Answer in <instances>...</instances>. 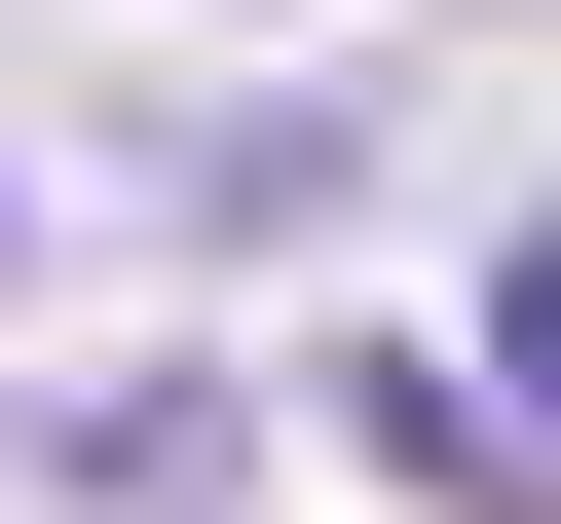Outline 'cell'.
Wrapping results in <instances>:
<instances>
[{"mask_svg": "<svg viewBox=\"0 0 561 524\" xmlns=\"http://www.w3.org/2000/svg\"><path fill=\"white\" fill-rule=\"evenodd\" d=\"M486 338H524V412H561V225H524V262H486Z\"/></svg>", "mask_w": 561, "mask_h": 524, "instance_id": "1", "label": "cell"}]
</instances>
